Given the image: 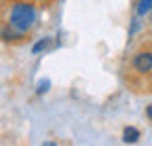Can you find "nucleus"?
I'll use <instances>...</instances> for the list:
<instances>
[{
    "instance_id": "nucleus-3",
    "label": "nucleus",
    "mask_w": 152,
    "mask_h": 146,
    "mask_svg": "<svg viewBox=\"0 0 152 146\" xmlns=\"http://www.w3.org/2000/svg\"><path fill=\"white\" fill-rule=\"evenodd\" d=\"M140 140V129H135V127H125L123 129V142L125 144H135Z\"/></svg>"
},
{
    "instance_id": "nucleus-7",
    "label": "nucleus",
    "mask_w": 152,
    "mask_h": 146,
    "mask_svg": "<svg viewBox=\"0 0 152 146\" xmlns=\"http://www.w3.org/2000/svg\"><path fill=\"white\" fill-rule=\"evenodd\" d=\"M146 114H148V119L152 121V106H148V108H146Z\"/></svg>"
},
{
    "instance_id": "nucleus-9",
    "label": "nucleus",
    "mask_w": 152,
    "mask_h": 146,
    "mask_svg": "<svg viewBox=\"0 0 152 146\" xmlns=\"http://www.w3.org/2000/svg\"><path fill=\"white\" fill-rule=\"evenodd\" d=\"M40 2H42V0H40Z\"/></svg>"
},
{
    "instance_id": "nucleus-2",
    "label": "nucleus",
    "mask_w": 152,
    "mask_h": 146,
    "mask_svg": "<svg viewBox=\"0 0 152 146\" xmlns=\"http://www.w3.org/2000/svg\"><path fill=\"white\" fill-rule=\"evenodd\" d=\"M133 68H135L140 74L152 72V51H140L137 55L133 57Z\"/></svg>"
},
{
    "instance_id": "nucleus-1",
    "label": "nucleus",
    "mask_w": 152,
    "mask_h": 146,
    "mask_svg": "<svg viewBox=\"0 0 152 146\" xmlns=\"http://www.w3.org/2000/svg\"><path fill=\"white\" fill-rule=\"evenodd\" d=\"M38 21V11L32 2L28 0H17L11 7V13H9V26L15 28L17 32L21 34H28Z\"/></svg>"
},
{
    "instance_id": "nucleus-6",
    "label": "nucleus",
    "mask_w": 152,
    "mask_h": 146,
    "mask_svg": "<svg viewBox=\"0 0 152 146\" xmlns=\"http://www.w3.org/2000/svg\"><path fill=\"white\" fill-rule=\"evenodd\" d=\"M49 87H51V81H47V79H45V81H40V83L36 85V93H38V95L47 93V91H49Z\"/></svg>"
},
{
    "instance_id": "nucleus-5",
    "label": "nucleus",
    "mask_w": 152,
    "mask_h": 146,
    "mask_svg": "<svg viewBox=\"0 0 152 146\" xmlns=\"http://www.w3.org/2000/svg\"><path fill=\"white\" fill-rule=\"evenodd\" d=\"M49 45H51V40H49V38H42V40H38V43H36V45L32 47V53H34V55H38L40 51L49 49Z\"/></svg>"
},
{
    "instance_id": "nucleus-4",
    "label": "nucleus",
    "mask_w": 152,
    "mask_h": 146,
    "mask_svg": "<svg viewBox=\"0 0 152 146\" xmlns=\"http://www.w3.org/2000/svg\"><path fill=\"white\" fill-rule=\"evenodd\" d=\"M150 11H152V0H140L137 7H135L137 17H146V15H150Z\"/></svg>"
},
{
    "instance_id": "nucleus-8",
    "label": "nucleus",
    "mask_w": 152,
    "mask_h": 146,
    "mask_svg": "<svg viewBox=\"0 0 152 146\" xmlns=\"http://www.w3.org/2000/svg\"><path fill=\"white\" fill-rule=\"evenodd\" d=\"M150 13H152V11H150ZM150 21H152V15H150Z\"/></svg>"
}]
</instances>
